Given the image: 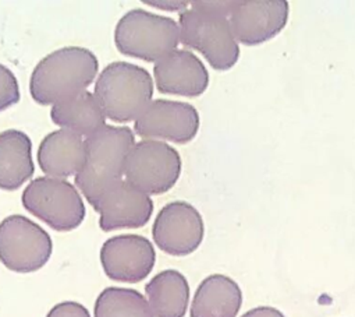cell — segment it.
Listing matches in <instances>:
<instances>
[{
    "label": "cell",
    "instance_id": "cell-1",
    "mask_svg": "<svg viewBox=\"0 0 355 317\" xmlns=\"http://www.w3.org/2000/svg\"><path fill=\"white\" fill-rule=\"evenodd\" d=\"M234 2H193L180 15V41L201 52L216 70L232 69L239 58V44L233 35L229 16Z\"/></svg>",
    "mask_w": 355,
    "mask_h": 317
},
{
    "label": "cell",
    "instance_id": "cell-2",
    "mask_svg": "<svg viewBox=\"0 0 355 317\" xmlns=\"http://www.w3.org/2000/svg\"><path fill=\"white\" fill-rule=\"evenodd\" d=\"M99 70L92 51L67 47L45 56L30 79V94L40 105H56L73 98L94 83Z\"/></svg>",
    "mask_w": 355,
    "mask_h": 317
},
{
    "label": "cell",
    "instance_id": "cell-3",
    "mask_svg": "<svg viewBox=\"0 0 355 317\" xmlns=\"http://www.w3.org/2000/svg\"><path fill=\"white\" fill-rule=\"evenodd\" d=\"M85 164L74 184L91 206L113 185L123 181L127 155L135 144L127 126H103L84 140Z\"/></svg>",
    "mask_w": 355,
    "mask_h": 317
},
{
    "label": "cell",
    "instance_id": "cell-4",
    "mask_svg": "<svg viewBox=\"0 0 355 317\" xmlns=\"http://www.w3.org/2000/svg\"><path fill=\"white\" fill-rule=\"evenodd\" d=\"M94 95L107 119L127 123L135 120L152 101L153 81L144 67L114 62L99 74Z\"/></svg>",
    "mask_w": 355,
    "mask_h": 317
},
{
    "label": "cell",
    "instance_id": "cell-5",
    "mask_svg": "<svg viewBox=\"0 0 355 317\" xmlns=\"http://www.w3.org/2000/svg\"><path fill=\"white\" fill-rule=\"evenodd\" d=\"M179 42V24L142 9L125 13L114 30V44L120 54L150 63L175 51Z\"/></svg>",
    "mask_w": 355,
    "mask_h": 317
},
{
    "label": "cell",
    "instance_id": "cell-6",
    "mask_svg": "<svg viewBox=\"0 0 355 317\" xmlns=\"http://www.w3.org/2000/svg\"><path fill=\"white\" fill-rule=\"evenodd\" d=\"M21 203L30 214L59 232L74 231L85 218V204L78 189L64 179H34L24 189Z\"/></svg>",
    "mask_w": 355,
    "mask_h": 317
},
{
    "label": "cell",
    "instance_id": "cell-7",
    "mask_svg": "<svg viewBox=\"0 0 355 317\" xmlns=\"http://www.w3.org/2000/svg\"><path fill=\"white\" fill-rule=\"evenodd\" d=\"M182 174V158L171 145L142 140L135 143L127 155L125 181L145 195H162L168 192Z\"/></svg>",
    "mask_w": 355,
    "mask_h": 317
},
{
    "label": "cell",
    "instance_id": "cell-8",
    "mask_svg": "<svg viewBox=\"0 0 355 317\" xmlns=\"http://www.w3.org/2000/svg\"><path fill=\"white\" fill-rule=\"evenodd\" d=\"M49 234L23 216H10L0 222V261L15 273H34L51 259Z\"/></svg>",
    "mask_w": 355,
    "mask_h": 317
},
{
    "label": "cell",
    "instance_id": "cell-9",
    "mask_svg": "<svg viewBox=\"0 0 355 317\" xmlns=\"http://www.w3.org/2000/svg\"><path fill=\"white\" fill-rule=\"evenodd\" d=\"M198 111L186 102L156 99L150 101L135 119L134 130L144 140L190 143L198 133Z\"/></svg>",
    "mask_w": 355,
    "mask_h": 317
},
{
    "label": "cell",
    "instance_id": "cell-10",
    "mask_svg": "<svg viewBox=\"0 0 355 317\" xmlns=\"http://www.w3.org/2000/svg\"><path fill=\"white\" fill-rule=\"evenodd\" d=\"M204 234L205 227L201 214L186 202L166 204L152 227L156 246L171 256L194 253L202 243Z\"/></svg>",
    "mask_w": 355,
    "mask_h": 317
},
{
    "label": "cell",
    "instance_id": "cell-11",
    "mask_svg": "<svg viewBox=\"0 0 355 317\" xmlns=\"http://www.w3.org/2000/svg\"><path fill=\"white\" fill-rule=\"evenodd\" d=\"M288 13L286 0H240L229 22L236 41L254 47L275 38L286 27Z\"/></svg>",
    "mask_w": 355,
    "mask_h": 317
},
{
    "label": "cell",
    "instance_id": "cell-12",
    "mask_svg": "<svg viewBox=\"0 0 355 317\" xmlns=\"http://www.w3.org/2000/svg\"><path fill=\"white\" fill-rule=\"evenodd\" d=\"M99 257L110 279L128 284L144 281L156 261L153 245L139 235H119L107 239Z\"/></svg>",
    "mask_w": 355,
    "mask_h": 317
},
{
    "label": "cell",
    "instance_id": "cell-13",
    "mask_svg": "<svg viewBox=\"0 0 355 317\" xmlns=\"http://www.w3.org/2000/svg\"><path fill=\"white\" fill-rule=\"evenodd\" d=\"M92 207L99 214V227L105 232L145 227L153 213L152 199L127 181L109 188Z\"/></svg>",
    "mask_w": 355,
    "mask_h": 317
},
{
    "label": "cell",
    "instance_id": "cell-14",
    "mask_svg": "<svg viewBox=\"0 0 355 317\" xmlns=\"http://www.w3.org/2000/svg\"><path fill=\"white\" fill-rule=\"evenodd\" d=\"M156 87L162 94L200 97L209 84L205 65L190 51H173L153 67Z\"/></svg>",
    "mask_w": 355,
    "mask_h": 317
},
{
    "label": "cell",
    "instance_id": "cell-15",
    "mask_svg": "<svg viewBox=\"0 0 355 317\" xmlns=\"http://www.w3.org/2000/svg\"><path fill=\"white\" fill-rule=\"evenodd\" d=\"M38 164L49 178L66 179L78 175L85 164L83 137L66 129L49 133L40 144Z\"/></svg>",
    "mask_w": 355,
    "mask_h": 317
},
{
    "label": "cell",
    "instance_id": "cell-16",
    "mask_svg": "<svg viewBox=\"0 0 355 317\" xmlns=\"http://www.w3.org/2000/svg\"><path fill=\"white\" fill-rule=\"evenodd\" d=\"M34 172L31 138L16 129L0 133V189L17 190Z\"/></svg>",
    "mask_w": 355,
    "mask_h": 317
},
{
    "label": "cell",
    "instance_id": "cell-17",
    "mask_svg": "<svg viewBox=\"0 0 355 317\" xmlns=\"http://www.w3.org/2000/svg\"><path fill=\"white\" fill-rule=\"evenodd\" d=\"M243 293L239 284L222 274L205 278L193 299L191 317H236L241 309Z\"/></svg>",
    "mask_w": 355,
    "mask_h": 317
},
{
    "label": "cell",
    "instance_id": "cell-18",
    "mask_svg": "<svg viewBox=\"0 0 355 317\" xmlns=\"http://www.w3.org/2000/svg\"><path fill=\"white\" fill-rule=\"evenodd\" d=\"M149 307L155 317H184L190 302L187 278L175 270L156 274L145 286Z\"/></svg>",
    "mask_w": 355,
    "mask_h": 317
},
{
    "label": "cell",
    "instance_id": "cell-19",
    "mask_svg": "<svg viewBox=\"0 0 355 317\" xmlns=\"http://www.w3.org/2000/svg\"><path fill=\"white\" fill-rule=\"evenodd\" d=\"M51 119L62 129L70 130L81 137H89L106 126V116L95 95L89 91L53 105Z\"/></svg>",
    "mask_w": 355,
    "mask_h": 317
},
{
    "label": "cell",
    "instance_id": "cell-20",
    "mask_svg": "<svg viewBox=\"0 0 355 317\" xmlns=\"http://www.w3.org/2000/svg\"><path fill=\"white\" fill-rule=\"evenodd\" d=\"M94 317H155L142 293L130 288L109 286L96 298Z\"/></svg>",
    "mask_w": 355,
    "mask_h": 317
},
{
    "label": "cell",
    "instance_id": "cell-21",
    "mask_svg": "<svg viewBox=\"0 0 355 317\" xmlns=\"http://www.w3.org/2000/svg\"><path fill=\"white\" fill-rule=\"evenodd\" d=\"M20 102V87L15 73L0 65V112Z\"/></svg>",
    "mask_w": 355,
    "mask_h": 317
},
{
    "label": "cell",
    "instance_id": "cell-22",
    "mask_svg": "<svg viewBox=\"0 0 355 317\" xmlns=\"http://www.w3.org/2000/svg\"><path fill=\"white\" fill-rule=\"evenodd\" d=\"M46 317H91V314L84 304L67 300L53 306Z\"/></svg>",
    "mask_w": 355,
    "mask_h": 317
},
{
    "label": "cell",
    "instance_id": "cell-23",
    "mask_svg": "<svg viewBox=\"0 0 355 317\" xmlns=\"http://www.w3.org/2000/svg\"><path fill=\"white\" fill-rule=\"evenodd\" d=\"M241 317H286L280 310L269 306H262V307H255Z\"/></svg>",
    "mask_w": 355,
    "mask_h": 317
}]
</instances>
